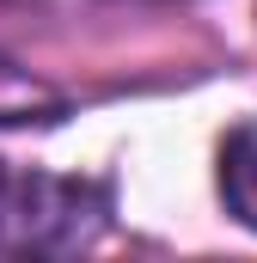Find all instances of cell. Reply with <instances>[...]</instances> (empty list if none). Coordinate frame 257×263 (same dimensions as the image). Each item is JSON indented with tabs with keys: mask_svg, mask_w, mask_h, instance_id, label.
Wrapping results in <instances>:
<instances>
[{
	"mask_svg": "<svg viewBox=\"0 0 257 263\" xmlns=\"http://www.w3.org/2000/svg\"><path fill=\"white\" fill-rule=\"evenodd\" d=\"M221 196L245 227H257V117L221 141Z\"/></svg>",
	"mask_w": 257,
	"mask_h": 263,
	"instance_id": "2",
	"label": "cell"
},
{
	"mask_svg": "<svg viewBox=\"0 0 257 263\" xmlns=\"http://www.w3.org/2000/svg\"><path fill=\"white\" fill-rule=\"evenodd\" d=\"M104 190L74 178H0V245L12 251H74L98 233Z\"/></svg>",
	"mask_w": 257,
	"mask_h": 263,
	"instance_id": "1",
	"label": "cell"
}]
</instances>
